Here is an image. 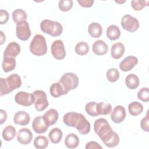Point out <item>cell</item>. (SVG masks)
Listing matches in <instances>:
<instances>
[{
	"mask_svg": "<svg viewBox=\"0 0 149 149\" xmlns=\"http://www.w3.org/2000/svg\"><path fill=\"white\" fill-rule=\"evenodd\" d=\"M49 92L51 95L54 98H58L62 95H65L67 94L59 81L57 83H54L50 86Z\"/></svg>",
	"mask_w": 149,
	"mask_h": 149,
	"instance_id": "21",
	"label": "cell"
},
{
	"mask_svg": "<svg viewBox=\"0 0 149 149\" xmlns=\"http://www.w3.org/2000/svg\"><path fill=\"white\" fill-rule=\"evenodd\" d=\"M33 139V134L27 128L20 129L17 134V140L22 144L26 145L31 143Z\"/></svg>",
	"mask_w": 149,
	"mask_h": 149,
	"instance_id": "13",
	"label": "cell"
},
{
	"mask_svg": "<svg viewBox=\"0 0 149 149\" xmlns=\"http://www.w3.org/2000/svg\"><path fill=\"white\" fill-rule=\"evenodd\" d=\"M85 148L86 149H91V148H95V149L100 148V149H102V146H101L96 141H91L88 142L86 144Z\"/></svg>",
	"mask_w": 149,
	"mask_h": 149,
	"instance_id": "43",
	"label": "cell"
},
{
	"mask_svg": "<svg viewBox=\"0 0 149 149\" xmlns=\"http://www.w3.org/2000/svg\"><path fill=\"white\" fill-rule=\"evenodd\" d=\"M20 52V45L16 42H11L6 46L3 52V56L15 58L19 54Z\"/></svg>",
	"mask_w": 149,
	"mask_h": 149,
	"instance_id": "17",
	"label": "cell"
},
{
	"mask_svg": "<svg viewBox=\"0 0 149 149\" xmlns=\"http://www.w3.org/2000/svg\"><path fill=\"white\" fill-rule=\"evenodd\" d=\"M32 127L36 133L41 134L48 130V126L46 125L43 116H38L34 119L32 123Z\"/></svg>",
	"mask_w": 149,
	"mask_h": 149,
	"instance_id": "14",
	"label": "cell"
},
{
	"mask_svg": "<svg viewBox=\"0 0 149 149\" xmlns=\"http://www.w3.org/2000/svg\"><path fill=\"white\" fill-rule=\"evenodd\" d=\"M94 130L105 146L111 148L118 146L119 144V137L118 134L113 132L105 119H96L94 123Z\"/></svg>",
	"mask_w": 149,
	"mask_h": 149,
	"instance_id": "1",
	"label": "cell"
},
{
	"mask_svg": "<svg viewBox=\"0 0 149 149\" xmlns=\"http://www.w3.org/2000/svg\"><path fill=\"white\" fill-rule=\"evenodd\" d=\"M148 1L144 0H132L131 1V5L133 9L135 10H140L146 6H148Z\"/></svg>",
	"mask_w": 149,
	"mask_h": 149,
	"instance_id": "37",
	"label": "cell"
},
{
	"mask_svg": "<svg viewBox=\"0 0 149 149\" xmlns=\"http://www.w3.org/2000/svg\"><path fill=\"white\" fill-rule=\"evenodd\" d=\"M10 91L8 87L6 79L0 78V95L1 96H3L6 94L10 93Z\"/></svg>",
	"mask_w": 149,
	"mask_h": 149,
	"instance_id": "39",
	"label": "cell"
},
{
	"mask_svg": "<svg viewBox=\"0 0 149 149\" xmlns=\"http://www.w3.org/2000/svg\"><path fill=\"white\" fill-rule=\"evenodd\" d=\"M121 25L123 29L130 33L136 31L139 27L138 20L129 15H124L121 20Z\"/></svg>",
	"mask_w": 149,
	"mask_h": 149,
	"instance_id": "7",
	"label": "cell"
},
{
	"mask_svg": "<svg viewBox=\"0 0 149 149\" xmlns=\"http://www.w3.org/2000/svg\"><path fill=\"white\" fill-rule=\"evenodd\" d=\"M93 52L97 55H103L107 53L108 47L102 40H98L94 42L92 47Z\"/></svg>",
	"mask_w": 149,
	"mask_h": 149,
	"instance_id": "19",
	"label": "cell"
},
{
	"mask_svg": "<svg viewBox=\"0 0 149 149\" xmlns=\"http://www.w3.org/2000/svg\"><path fill=\"white\" fill-rule=\"evenodd\" d=\"M51 53L54 58L58 60H62L66 56V51L63 42L62 40L54 41L51 45Z\"/></svg>",
	"mask_w": 149,
	"mask_h": 149,
	"instance_id": "9",
	"label": "cell"
},
{
	"mask_svg": "<svg viewBox=\"0 0 149 149\" xmlns=\"http://www.w3.org/2000/svg\"><path fill=\"white\" fill-rule=\"evenodd\" d=\"M125 48L121 42H116L113 44L111 49V55L113 59H118L120 58L125 53Z\"/></svg>",
	"mask_w": 149,
	"mask_h": 149,
	"instance_id": "20",
	"label": "cell"
},
{
	"mask_svg": "<svg viewBox=\"0 0 149 149\" xmlns=\"http://www.w3.org/2000/svg\"><path fill=\"white\" fill-rule=\"evenodd\" d=\"M94 0H77L79 5L84 8H90L94 3Z\"/></svg>",
	"mask_w": 149,
	"mask_h": 149,
	"instance_id": "42",
	"label": "cell"
},
{
	"mask_svg": "<svg viewBox=\"0 0 149 149\" xmlns=\"http://www.w3.org/2000/svg\"><path fill=\"white\" fill-rule=\"evenodd\" d=\"M140 126L143 130L144 132H149V118H148V111L147 112L146 116L143 118L140 122Z\"/></svg>",
	"mask_w": 149,
	"mask_h": 149,
	"instance_id": "40",
	"label": "cell"
},
{
	"mask_svg": "<svg viewBox=\"0 0 149 149\" xmlns=\"http://www.w3.org/2000/svg\"><path fill=\"white\" fill-rule=\"evenodd\" d=\"M112 111V107L110 104L105 102H101L97 104V111L98 115H106Z\"/></svg>",
	"mask_w": 149,
	"mask_h": 149,
	"instance_id": "31",
	"label": "cell"
},
{
	"mask_svg": "<svg viewBox=\"0 0 149 149\" xmlns=\"http://www.w3.org/2000/svg\"><path fill=\"white\" fill-rule=\"evenodd\" d=\"M88 32L89 34L93 38H97L101 37L102 33V29L98 23H91L88 27Z\"/></svg>",
	"mask_w": 149,
	"mask_h": 149,
	"instance_id": "22",
	"label": "cell"
},
{
	"mask_svg": "<svg viewBox=\"0 0 149 149\" xmlns=\"http://www.w3.org/2000/svg\"><path fill=\"white\" fill-rule=\"evenodd\" d=\"M106 76L109 81L115 82L119 78V72L115 68H110L107 70Z\"/></svg>",
	"mask_w": 149,
	"mask_h": 149,
	"instance_id": "35",
	"label": "cell"
},
{
	"mask_svg": "<svg viewBox=\"0 0 149 149\" xmlns=\"http://www.w3.org/2000/svg\"><path fill=\"white\" fill-rule=\"evenodd\" d=\"M0 124H3L7 119V113L3 109L0 110Z\"/></svg>",
	"mask_w": 149,
	"mask_h": 149,
	"instance_id": "44",
	"label": "cell"
},
{
	"mask_svg": "<svg viewBox=\"0 0 149 149\" xmlns=\"http://www.w3.org/2000/svg\"><path fill=\"white\" fill-rule=\"evenodd\" d=\"M2 69L5 72H9L14 70L16 67V59L13 57L3 56Z\"/></svg>",
	"mask_w": 149,
	"mask_h": 149,
	"instance_id": "24",
	"label": "cell"
},
{
	"mask_svg": "<svg viewBox=\"0 0 149 149\" xmlns=\"http://www.w3.org/2000/svg\"><path fill=\"white\" fill-rule=\"evenodd\" d=\"M49 141L48 139L44 136H37L33 142V144L36 148L44 149L48 147Z\"/></svg>",
	"mask_w": 149,
	"mask_h": 149,
	"instance_id": "32",
	"label": "cell"
},
{
	"mask_svg": "<svg viewBox=\"0 0 149 149\" xmlns=\"http://www.w3.org/2000/svg\"><path fill=\"white\" fill-rule=\"evenodd\" d=\"M62 132L58 127L53 128L48 134V137L50 141L54 144H57L59 143L62 139Z\"/></svg>",
	"mask_w": 149,
	"mask_h": 149,
	"instance_id": "28",
	"label": "cell"
},
{
	"mask_svg": "<svg viewBox=\"0 0 149 149\" xmlns=\"http://www.w3.org/2000/svg\"><path fill=\"white\" fill-rule=\"evenodd\" d=\"M137 98L143 102H148L149 101V92L148 87L141 88L137 93Z\"/></svg>",
	"mask_w": 149,
	"mask_h": 149,
	"instance_id": "38",
	"label": "cell"
},
{
	"mask_svg": "<svg viewBox=\"0 0 149 149\" xmlns=\"http://www.w3.org/2000/svg\"><path fill=\"white\" fill-rule=\"evenodd\" d=\"M89 51V47L86 42L81 41L78 42L75 46V52L79 55H85Z\"/></svg>",
	"mask_w": 149,
	"mask_h": 149,
	"instance_id": "33",
	"label": "cell"
},
{
	"mask_svg": "<svg viewBox=\"0 0 149 149\" xmlns=\"http://www.w3.org/2000/svg\"><path fill=\"white\" fill-rule=\"evenodd\" d=\"M59 82L68 93L69 91L77 88L79 84V78L75 73L68 72L62 75Z\"/></svg>",
	"mask_w": 149,
	"mask_h": 149,
	"instance_id": "5",
	"label": "cell"
},
{
	"mask_svg": "<svg viewBox=\"0 0 149 149\" xmlns=\"http://www.w3.org/2000/svg\"><path fill=\"white\" fill-rule=\"evenodd\" d=\"M128 110L131 115L137 116L143 111V106L137 101H133L129 104Z\"/></svg>",
	"mask_w": 149,
	"mask_h": 149,
	"instance_id": "27",
	"label": "cell"
},
{
	"mask_svg": "<svg viewBox=\"0 0 149 149\" xmlns=\"http://www.w3.org/2000/svg\"><path fill=\"white\" fill-rule=\"evenodd\" d=\"M46 125L49 127L56 123L59 114L58 111L55 109H49L44 113L42 116Z\"/></svg>",
	"mask_w": 149,
	"mask_h": 149,
	"instance_id": "16",
	"label": "cell"
},
{
	"mask_svg": "<svg viewBox=\"0 0 149 149\" xmlns=\"http://www.w3.org/2000/svg\"><path fill=\"white\" fill-rule=\"evenodd\" d=\"M30 51L37 56L45 55L47 51V45L45 37L41 34H36L32 39L30 47Z\"/></svg>",
	"mask_w": 149,
	"mask_h": 149,
	"instance_id": "3",
	"label": "cell"
},
{
	"mask_svg": "<svg viewBox=\"0 0 149 149\" xmlns=\"http://www.w3.org/2000/svg\"><path fill=\"white\" fill-rule=\"evenodd\" d=\"M73 3L72 0H61L58 3V7L61 11L67 12L72 9Z\"/></svg>",
	"mask_w": 149,
	"mask_h": 149,
	"instance_id": "36",
	"label": "cell"
},
{
	"mask_svg": "<svg viewBox=\"0 0 149 149\" xmlns=\"http://www.w3.org/2000/svg\"><path fill=\"white\" fill-rule=\"evenodd\" d=\"M65 144L69 148H75L79 144V139L76 134L69 133L65 137Z\"/></svg>",
	"mask_w": 149,
	"mask_h": 149,
	"instance_id": "23",
	"label": "cell"
},
{
	"mask_svg": "<svg viewBox=\"0 0 149 149\" xmlns=\"http://www.w3.org/2000/svg\"><path fill=\"white\" fill-rule=\"evenodd\" d=\"M40 29L43 33L52 37L59 36L63 30V27L61 23L49 19H45L41 22Z\"/></svg>",
	"mask_w": 149,
	"mask_h": 149,
	"instance_id": "4",
	"label": "cell"
},
{
	"mask_svg": "<svg viewBox=\"0 0 149 149\" xmlns=\"http://www.w3.org/2000/svg\"><path fill=\"white\" fill-rule=\"evenodd\" d=\"M107 37L112 41L118 40L120 36V31L118 26L116 25L109 26L106 31Z\"/></svg>",
	"mask_w": 149,
	"mask_h": 149,
	"instance_id": "25",
	"label": "cell"
},
{
	"mask_svg": "<svg viewBox=\"0 0 149 149\" xmlns=\"http://www.w3.org/2000/svg\"><path fill=\"white\" fill-rule=\"evenodd\" d=\"M16 34L17 37L22 41H26L31 36V32L29 24L26 20L22 21L16 25Z\"/></svg>",
	"mask_w": 149,
	"mask_h": 149,
	"instance_id": "8",
	"label": "cell"
},
{
	"mask_svg": "<svg viewBox=\"0 0 149 149\" xmlns=\"http://www.w3.org/2000/svg\"><path fill=\"white\" fill-rule=\"evenodd\" d=\"M9 20L8 12L3 9L0 10V24H3L7 23Z\"/></svg>",
	"mask_w": 149,
	"mask_h": 149,
	"instance_id": "41",
	"label": "cell"
},
{
	"mask_svg": "<svg viewBox=\"0 0 149 149\" xmlns=\"http://www.w3.org/2000/svg\"><path fill=\"white\" fill-rule=\"evenodd\" d=\"M126 1H115V2L116 3H124Z\"/></svg>",
	"mask_w": 149,
	"mask_h": 149,
	"instance_id": "46",
	"label": "cell"
},
{
	"mask_svg": "<svg viewBox=\"0 0 149 149\" xmlns=\"http://www.w3.org/2000/svg\"><path fill=\"white\" fill-rule=\"evenodd\" d=\"M6 82L10 92L19 88L22 85L21 78L20 76L16 73H14L8 76L6 79Z\"/></svg>",
	"mask_w": 149,
	"mask_h": 149,
	"instance_id": "15",
	"label": "cell"
},
{
	"mask_svg": "<svg viewBox=\"0 0 149 149\" xmlns=\"http://www.w3.org/2000/svg\"><path fill=\"white\" fill-rule=\"evenodd\" d=\"M1 45H2L3 43L5 41V35L3 34L2 31H1Z\"/></svg>",
	"mask_w": 149,
	"mask_h": 149,
	"instance_id": "45",
	"label": "cell"
},
{
	"mask_svg": "<svg viewBox=\"0 0 149 149\" xmlns=\"http://www.w3.org/2000/svg\"><path fill=\"white\" fill-rule=\"evenodd\" d=\"M139 79L137 75L133 73L129 74L127 76L125 79V83L127 88L134 90L136 89L139 85Z\"/></svg>",
	"mask_w": 149,
	"mask_h": 149,
	"instance_id": "26",
	"label": "cell"
},
{
	"mask_svg": "<svg viewBox=\"0 0 149 149\" xmlns=\"http://www.w3.org/2000/svg\"><path fill=\"white\" fill-rule=\"evenodd\" d=\"M34 107L37 111H42L48 106L46 93L42 90H36L33 93Z\"/></svg>",
	"mask_w": 149,
	"mask_h": 149,
	"instance_id": "6",
	"label": "cell"
},
{
	"mask_svg": "<svg viewBox=\"0 0 149 149\" xmlns=\"http://www.w3.org/2000/svg\"><path fill=\"white\" fill-rule=\"evenodd\" d=\"M126 113L125 108L122 105L115 106L111 114V120L116 123L122 122L125 119Z\"/></svg>",
	"mask_w": 149,
	"mask_h": 149,
	"instance_id": "11",
	"label": "cell"
},
{
	"mask_svg": "<svg viewBox=\"0 0 149 149\" xmlns=\"http://www.w3.org/2000/svg\"><path fill=\"white\" fill-rule=\"evenodd\" d=\"M97 104L96 102L91 101L86 105L85 110L87 114L91 116H97L99 115L97 111Z\"/></svg>",
	"mask_w": 149,
	"mask_h": 149,
	"instance_id": "34",
	"label": "cell"
},
{
	"mask_svg": "<svg viewBox=\"0 0 149 149\" xmlns=\"http://www.w3.org/2000/svg\"><path fill=\"white\" fill-rule=\"evenodd\" d=\"M15 101L17 104L24 107L30 106L34 103L33 94L25 91L18 92L15 95Z\"/></svg>",
	"mask_w": 149,
	"mask_h": 149,
	"instance_id": "10",
	"label": "cell"
},
{
	"mask_svg": "<svg viewBox=\"0 0 149 149\" xmlns=\"http://www.w3.org/2000/svg\"><path fill=\"white\" fill-rule=\"evenodd\" d=\"M30 120V117L29 114L23 111L17 112L13 117V121L15 123L21 126H26L28 125Z\"/></svg>",
	"mask_w": 149,
	"mask_h": 149,
	"instance_id": "18",
	"label": "cell"
},
{
	"mask_svg": "<svg viewBox=\"0 0 149 149\" xmlns=\"http://www.w3.org/2000/svg\"><path fill=\"white\" fill-rule=\"evenodd\" d=\"M63 120L66 126L76 127L81 134H87L90 131V123L81 113L74 112H68L63 116Z\"/></svg>",
	"mask_w": 149,
	"mask_h": 149,
	"instance_id": "2",
	"label": "cell"
},
{
	"mask_svg": "<svg viewBox=\"0 0 149 149\" xmlns=\"http://www.w3.org/2000/svg\"><path fill=\"white\" fill-rule=\"evenodd\" d=\"M27 17V14L24 10L22 9H15L12 12V19L15 23H19L22 21L26 20Z\"/></svg>",
	"mask_w": 149,
	"mask_h": 149,
	"instance_id": "30",
	"label": "cell"
},
{
	"mask_svg": "<svg viewBox=\"0 0 149 149\" xmlns=\"http://www.w3.org/2000/svg\"><path fill=\"white\" fill-rule=\"evenodd\" d=\"M138 63V59L134 56H129L124 58L119 64V68L123 72L132 70Z\"/></svg>",
	"mask_w": 149,
	"mask_h": 149,
	"instance_id": "12",
	"label": "cell"
},
{
	"mask_svg": "<svg viewBox=\"0 0 149 149\" xmlns=\"http://www.w3.org/2000/svg\"><path fill=\"white\" fill-rule=\"evenodd\" d=\"M16 130L15 127L12 125H8L4 128L2 132V137L5 141L12 140L16 136Z\"/></svg>",
	"mask_w": 149,
	"mask_h": 149,
	"instance_id": "29",
	"label": "cell"
}]
</instances>
